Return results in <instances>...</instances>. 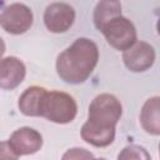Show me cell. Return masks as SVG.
Wrapping results in <instances>:
<instances>
[{
  "label": "cell",
  "mask_w": 160,
  "mask_h": 160,
  "mask_svg": "<svg viewBox=\"0 0 160 160\" xmlns=\"http://www.w3.org/2000/svg\"><path fill=\"white\" fill-rule=\"evenodd\" d=\"M122 115V105L112 94H99L95 96L88 112V120L81 126V138L85 142L106 148L115 139V128Z\"/></svg>",
  "instance_id": "6da1fadb"
},
{
  "label": "cell",
  "mask_w": 160,
  "mask_h": 160,
  "mask_svg": "<svg viewBox=\"0 0 160 160\" xmlns=\"http://www.w3.org/2000/svg\"><path fill=\"white\" fill-rule=\"evenodd\" d=\"M99 61V48L88 38H78L56 58L58 76L72 85L85 82Z\"/></svg>",
  "instance_id": "7a4b0ae2"
},
{
  "label": "cell",
  "mask_w": 160,
  "mask_h": 160,
  "mask_svg": "<svg viewBox=\"0 0 160 160\" xmlns=\"http://www.w3.org/2000/svg\"><path fill=\"white\" fill-rule=\"evenodd\" d=\"M78 114L75 99L64 91H45L39 105V116L55 124H69Z\"/></svg>",
  "instance_id": "3957f363"
},
{
  "label": "cell",
  "mask_w": 160,
  "mask_h": 160,
  "mask_svg": "<svg viewBox=\"0 0 160 160\" xmlns=\"http://www.w3.org/2000/svg\"><path fill=\"white\" fill-rule=\"evenodd\" d=\"M108 44L119 51H125L138 41L135 25L125 16L119 15L109 20L100 30Z\"/></svg>",
  "instance_id": "277c9868"
},
{
  "label": "cell",
  "mask_w": 160,
  "mask_h": 160,
  "mask_svg": "<svg viewBox=\"0 0 160 160\" xmlns=\"http://www.w3.org/2000/svg\"><path fill=\"white\" fill-rule=\"evenodd\" d=\"M32 11L22 2L9 4L0 12V26L12 35H21L26 32L32 26Z\"/></svg>",
  "instance_id": "5b68a950"
},
{
  "label": "cell",
  "mask_w": 160,
  "mask_h": 160,
  "mask_svg": "<svg viewBox=\"0 0 160 160\" xmlns=\"http://www.w3.org/2000/svg\"><path fill=\"white\" fill-rule=\"evenodd\" d=\"M75 21V10L68 2H51L44 12V24L50 32H66Z\"/></svg>",
  "instance_id": "8992f818"
},
{
  "label": "cell",
  "mask_w": 160,
  "mask_h": 160,
  "mask_svg": "<svg viewBox=\"0 0 160 160\" xmlns=\"http://www.w3.org/2000/svg\"><path fill=\"white\" fill-rule=\"evenodd\" d=\"M122 61L126 69L132 72L146 71L155 62V50L146 41H136L128 50L122 51Z\"/></svg>",
  "instance_id": "52a82bcc"
},
{
  "label": "cell",
  "mask_w": 160,
  "mask_h": 160,
  "mask_svg": "<svg viewBox=\"0 0 160 160\" xmlns=\"http://www.w3.org/2000/svg\"><path fill=\"white\" fill-rule=\"evenodd\" d=\"M8 141L18 156L35 154L42 146L41 134L30 126H22L15 130Z\"/></svg>",
  "instance_id": "ba28073f"
},
{
  "label": "cell",
  "mask_w": 160,
  "mask_h": 160,
  "mask_svg": "<svg viewBox=\"0 0 160 160\" xmlns=\"http://www.w3.org/2000/svg\"><path fill=\"white\" fill-rule=\"evenodd\" d=\"M25 64L16 56L0 59V89L14 90L25 79Z\"/></svg>",
  "instance_id": "9c48e42d"
},
{
  "label": "cell",
  "mask_w": 160,
  "mask_h": 160,
  "mask_svg": "<svg viewBox=\"0 0 160 160\" xmlns=\"http://www.w3.org/2000/svg\"><path fill=\"white\" fill-rule=\"evenodd\" d=\"M160 98L152 96L148 99L140 112V122L142 129L150 135H160Z\"/></svg>",
  "instance_id": "30bf717a"
},
{
  "label": "cell",
  "mask_w": 160,
  "mask_h": 160,
  "mask_svg": "<svg viewBox=\"0 0 160 160\" xmlns=\"http://www.w3.org/2000/svg\"><path fill=\"white\" fill-rule=\"evenodd\" d=\"M45 91V88L38 85L29 86L28 89H25L18 101L20 112L25 116H39V105Z\"/></svg>",
  "instance_id": "8fae6325"
},
{
  "label": "cell",
  "mask_w": 160,
  "mask_h": 160,
  "mask_svg": "<svg viewBox=\"0 0 160 160\" xmlns=\"http://www.w3.org/2000/svg\"><path fill=\"white\" fill-rule=\"evenodd\" d=\"M121 15V4L116 0H104L99 1L94 10V24L98 30H100L109 20L115 16Z\"/></svg>",
  "instance_id": "7c38bea8"
},
{
  "label": "cell",
  "mask_w": 160,
  "mask_h": 160,
  "mask_svg": "<svg viewBox=\"0 0 160 160\" xmlns=\"http://www.w3.org/2000/svg\"><path fill=\"white\" fill-rule=\"evenodd\" d=\"M118 160H151V156L145 148L131 144L119 152Z\"/></svg>",
  "instance_id": "4fadbf2b"
},
{
  "label": "cell",
  "mask_w": 160,
  "mask_h": 160,
  "mask_svg": "<svg viewBox=\"0 0 160 160\" xmlns=\"http://www.w3.org/2000/svg\"><path fill=\"white\" fill-rule=\"evenodd\" d=\"M94 155L91 151L84 148H71L66 150L61 158V160H92Z\"/></svg>",
  "instance_id": "5bb4252c"
},
{
  "label": "cell",
  "mask_w": 160,
  "mask_h": 160,
  "mask_svg": "<svg viewBox=\"0 0 160 160\" xmlns=\"http://www.w3.org/2000/svg\"><path fill=\"white\" fill-rule=\"evenodd\" d=\"M0 160H19L9 141H0Z\"/></svg>",
  "instance_id": "9a60e30c"
},
{
  "label": "cell",
  "mask_w": 160,
  "mask_h": 160,
  "mask_svg": "<svg viewBox=\"0 0 160 160\" xmlns=\"http://www.w3.org/2000/svg\"><path fill=\"white\" fill-rule=\"evenodd\" d=\"M5 50H6V46H5V42L2 40V38L0 36V59H2V55L5 54Z\"/></svg>",
  "instance_id": "2e32d148"
},
{
  "label": "cell",
  "mask_w": 160,
  "mask_h": 160,
  "mask_svg": "<svg viewBox=\"0 0 160 160\" xmlns=\"http://www.w3.org/2000/svg\"><path fill=\"white\" fill-rule=\"evenodd\" d=\"M92 160H108V159H105V158H98V159H92Z\"/></svg>",
  "instance_id": "e0dca14e"
}]
</instances>
